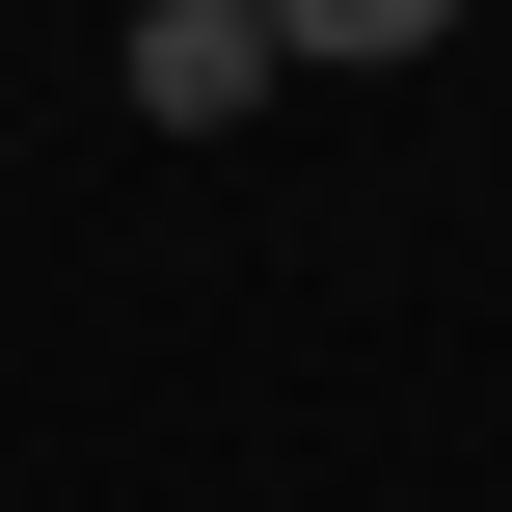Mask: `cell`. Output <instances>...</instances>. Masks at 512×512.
Segmentation results:
<instances>
[{"instance_id": "6da1fadb", "label": "cell", "mask_w": 512, "mask_h": 512, "mask_svg": "<svg viewBox=\"0 0 512 512\" xmlns=\"http://www.w3.org/2000/svg\"><path fill=\"white\" fill-rule=\"evenodd\" d=\"M270 81H297V54H270V0H135V108H162V135H243Z\"/></svg>"}, {"instance_id": "7a4b0ae2", "label": "cell", "mask_w": 512, "mask_h": 512, "mask_svg": "<svg viewBox=\"0 0 512 512\" xmlns=\"http://www.w3.org/2000/svg\"><path fill=\"white\" fill-rule=\"evenodd\" d=\"M459 0H270V54H432Z\"/></svg>"}]
</instances>
